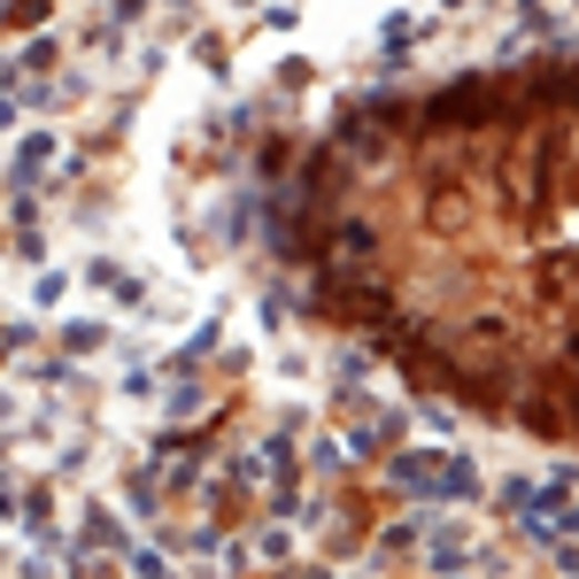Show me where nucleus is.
<instances>
[{
  "label": "nucleus",
  "mask_w": 579,
  "mask_h": 579,
  "mask_svg": "<svg viewBox=\"0 0 579 579\" xmlns=\"http://www.w3.org/2000/svg\"><path fill=\"white\" fill-rule=\"evenodd\" d=\"M426 31H433L426 16H387V23H379V47H387V54H402V47H410V39H426Z\"/></svg>",
  "instance_id": "obj_9"
},
{
  "label": "nucleus",
  "mask_w": 579,
  "mask_h": 579,
  "mask_svg": "<svg viewBox=\"0 0 579 579\" xmlns=\"http://www.w3.org/2000/svg\"><path fill=\"white\" fill-rule=\"evenodd\" d=\"M248 541V565H293L301 557V533H293L287 518H271V526H256V533H240Z\"/></svg>",
  "instance_id": "obj_5"
},
{
  "label": "nucleus",
  "mask_w": 579,
  "mask_h": 579,
  "mask_svg": "<svg viewBox=\"0 0 579 579\" xmlns=\"http://www.w3.org/2000/svg\"><path fill=\"white\" fill-rule=\"evenodd\" d=\"M101 348H117L109 317H62V356H101Z\"/></svg>",
  "instance_id": "obj_6"
},
{
  "label": "nucleus",
  "mask_w": 579,
  "mask_h": 579,
  "mask_svg": "<svg viewBox=\"0 0 579 579\" xmlns=\"http://www.w3.org/2000/svg\"><path fill=\"white\" fill-rule=\"evenodd\" d=\"M47 16H54V0H0V31H16V39L47 31Z\"/></svg>",
  "instance_id": "obj_8"
},
{
  "label": "nucleus",
  "mask_w": 579,
  "mask_h": 579,
  "mask_svg": "<svg viewBox=\"0 0 579 579\" xmlns=\"http://www.w3.org/2000/svg\"><path fill=\"white\" fill-rule=\"evenodd\" d=\"M565 348H572V363H579V332H572V340H565Z\"/></svg>",
  "instance_id": "obj_15"
},
{
  "label": "nucleus",
  "mask_w": 579,
  "mask_h": 579,
  "mask_svg": "<svg viewBox=\"0 0 579 579\" xmlns=\"http://www.w3.org/2000/svg\"><path fill=\"white\" fill-rule=\"evenodd\" d=\"M78 279L101 293V301H124V309H140V301H147V287L132 279V271H124V263H109V256H93V263H86Z\"/></svg>",
  "instance_id": "obj_4"
},
{
  "label": "nucleus",
  "mask_w": 579,
  "mask_h": 579,
  "mask_svg": "<svg viewBox=\"0 0 579 579\" xmlns=\"http://www.w3.org/2000/svg\"><path fill=\"white\" fill-rule=\"evenodd\" d=\"M124 518H132V526H154V518H162V479H154V471H132V479H124Z\"/></svg>",
  "instance_id": "obj_7"
},
{
  "label": "nucleus",
  "mask_w": 579,
  "mask_h": 579,
  "mask_svg": "<svg viewBox=\"0 0 579 579\" xmlns=\"http://www.w3.org/2000/svg\"><path fill=\"white\" fill-rule=\"evenodd\" d=\"M16 124H23V101H16V93H8V86H0V140H8V132H16Z\"/></svg>",
  "instance_id": "obj_13"
},
{
  "label": "nucleus",
  "mask_w": 579,
  "mask_h": 579,
  "mask_svg": "<svg viewBox=\"0 0 579 579\" xmlns=\"http://www.w3.org/2000/svg\"><path fill=\"white\" fill-rule=\"evenodd\" d=\"M16 518H23V487H16V471L0 463V526L16 533Z\"/></svg>",
  "instance_id": "obj_11"
},
{
  "label": "nucleus",
  "mask_w": 579,
  "mask_h": 579,
  "mask_svg": "<svg viewBox=\"0 0 579 579\" xmlns=\"http://www.w3.org/2000/svg\"><path fill=\"white\" fill-rule=\"evenodd\" d=\"M54 154H62V132H47V124H16V147H8V186H16V193H31V186L54 170Z\"/></svg>",
  "instance_id": "obj_3"
},
{
  "label": "nucleus",
  "mask_w": 579,
  "mask_h": 579,
  "mask_svg": "<svg viewBox=\"0 0 579 579\" xmlns=\"http://www.w3.org/2000/svg\"><path fill=\"white\" fill-rule=\"evenodd\" d=\"M62 293H70V271H39V287H31V301H39V309H54Z\"/></svg>",
  "instance_id": "obj_12"
},
{
  "label": "nucleus",
  "mask_w": 579,
  "mask_h": 579,
  "mask_svg": "<svg viewBox=\"0 0 579 579\" xmlns=\"http://www.w3.org/2000/svg\"><path fill=\"white\" fill-rule=\"evenodd\" d=\"M379 479H387L395 495L426 502V510H463V502L487 495V471H479L471 448H426V440L387 448V456H379Z\"/></svg>",
  "instance_id": "obj_1"
},
{
  "label": "nucleus",
  "mask_w": 579,
  "mask_h": 579,
  "mask_svg": "<svg viewBox=\"0 0 579 579\" xmlns=\"http://www.w3.org/2000/svg\"><path fill=\"white\" fill-rule=\"evenodd\" d=\"M418 433V410H402V402H379L371 395V410L348 426V456H363V463H379L387 448H402V440Z\"/></svg>",
  "instance_id": "obj_2"
},
{
  "label": "nucleus",
  "mask_w": 579,
  "mask_h": 579,
  "mask_svg": "<svg viewBox=\"0 0 579 579\" xmlns=\"http://www.w3.org/2000/svg\"><path fill=\"white\" fill-rule=\"evenodd\" d=\"M101 16H109L117 31H147V16H154V0H101Z\"/></svg>",
  "instance_id": "obj_10"
},
{
  "label": "nucleus",
  "mask_w": 579,
  "mask_h": 579,
  "mask_svg": "<svg viewBox=\"0 0 579 579\" xmlns=\"http://www.w3.org/2000/svg\"><path fill=\"white\" fill-rule=\"evenodd\" d=\"M456 8H471V0H433V16H456Z\"/></svg>",
  "instance_id": "obj_14"
}]
</instances>
